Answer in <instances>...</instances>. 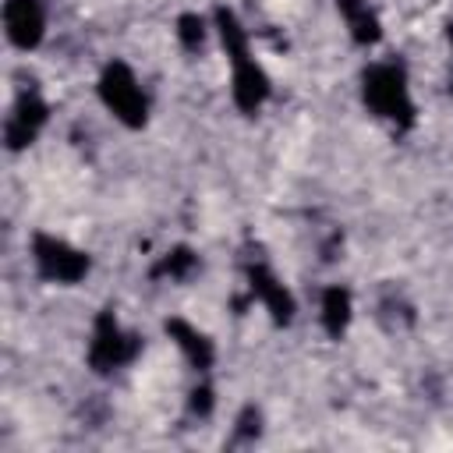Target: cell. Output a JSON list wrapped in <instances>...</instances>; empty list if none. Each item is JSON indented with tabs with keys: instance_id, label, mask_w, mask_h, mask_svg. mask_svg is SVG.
Here are the masks:
<instances>
[{
	"instance_id": "cell-1",
	"label": "cell",
	"mask_w": 453,
	"mask_h": 453,
	"mask_svg": "<svg viewBox=\"0 0 453 453\" xmlns=\"http://www.w3.org/2000/svg\"><path fill=\"white\" fill-rule=\"evenodd\" d=\"M212 32H216V39L226 53V64H230V103H234V110L244 113V117L262 113V106L273 96V78L258 64V57L251 53L248 28L241 25V18L230 7L219 4L212 11Z\"/></svg>"
},
{
	"instance_id": "cell-2",
	"label": "cell",
	"mask_w": 453,
	"mask_h": 453,
	"mask_svg": "<svg viewBox=\"0 0 453 453\" xmlns=\"http://www.w3.org/2000/svg\"><path fill=\"white\" fill-rule=\"evenodd\" d=\"M361 103L375 120L389 124L396 134H403L418 124L411 74L400 60H372L361 71Z\"/></svg>"
},
{
	"instance_id": "cell-3",
	"label": "cell",
	"mask_w": 453,
	"mask_h": 453,
	"mask_svg": "<svg viewBox=\"0 0 453 453\" xmlns=\"http://www.w3.org/2000/svg\"><path fill=\"white\" fill-rule=\"evenodd\" d=\"M96 96L103 103V110L127 131H142L149 124V92L142 85V78L134 74V67L120 57L106 60L99 78H96Z\"/></svg>"
},
{
	"instance_id": "cell-4",
	"label": "cell",
	"mask_w": 453,
	"mask_h": 453,
	"mask_svg": "<svg viewBox=\"0 0 453 453\" xmlns=\"http://www.w3.org/2000/svg\"><path fill=\"white\" fill-rule=\"evenodd\" d=\"M28 258L35 276L53 287H78L92 273V255L50 230H35L28 237Z\"/></svg>"
},
{
	"instance_id": "cell-5",
	"label": "cell",
	"mask_w": 453,
	"mask_h": 453,
	"mask_svg": "<svg viewBox=\"0 0 453 453\" xmlns=\"http://www.w3.org/2000/svg\"><path fill=\"white\" fill-rule=\"evenodd\" d=\"M142 336L134 329H127L113 308H103L92 319V333H88V347H85V361L96 375H113L120 368H127L138 354H142Z\"/></svg>"
},
{
	"instance_id": "cell-6",
	"label": "cell",
	"mask_w": 453,
	"mask_h": 453,
	"mask_svg": "<svg viewBox=\"0 0 453 453\" xmlns=\"http://www.w3.org/2000/svg\"><path fill=\"white\" fill-rule=\"evenodd\" d=\"M50 124V103L42 99L39 88H21L4 117V145L7 152H25L28 145H35V138L46 131Z\"/></svg>"
},
{
	"instance_id": "cell-7",
	"label": "cell",
	"mask_w": 453,
	"mask_h": 453,
	"mask_svg": "<svg viewBox=\"0 0 453 453\" xmlns=\"http://www.w3.org/2000/svg\"><path fill=\"white\" fill-rule=\"evenodd\" d=\"M0 25H4V39L21 50L32 53L42 46L46 28H50V4L46 0H4L0 11Z\"/></svg>"
},
{
	"instance_id": "cell-8",
	"label": "cell",
	"mask_w": 453,
	"mask_h": 453,
	"mask_svg": "<svg viewBox=\"0 0 453 453\" xmlns=\"http://www.w3.org/2000/svg\"><path fill=\"white\" fill-rule=\"evenodd\" d=\"M244 280H248V294H251V301L262 304V311L273 319V326H290V322H294V315H297V301H294L290 287H287L265 262H248Z\"/></svg>"
},
{
	"instance_id": "cell-9",
	"label": "cell",
	"mask_w": 453,
	"mask_h": 453,
	"mask_svg": "<svg viewBox=\"0 0 453 453\" xmlns=\"http://www.w3.org/2000/svg\"><path fill=\"white\" fill-rule=\"evenodd\" d=\"M163 329H166V336L173 340V347L180 350V357L188 361V368H191L195 375H205V372L216 365V343H212V336H209L205 329H198L195 322H188V319H180V315L166 319Z\"/></svg>"
},
{
	"instance_id": "cell-10",
	"label": "cell",
	"mask_w": 453,
	"mask_h": 453,
	"mask_svg": "<svg viewBox=\"0 0 453 453\" xmlns=\"http://www.w3.org/2000/svg\"><path fill=\"white\" fill-rule=\"evenodd\" d=\"M333 4H336V14L343 18V28L354 46L372 50L382 42V21L368 0H333Z\"/></svg>"
},
{
	"instance_id": "cell-11",
	"label": "cell",
	"mask_w": 453,
	"mask_h": 453,
	"mask_svg": "<svg viewBox=\"0 0 453 453\" xmlns=\"http://www.w3.org/2000/svg\"><path fill=\"white\" fill-rule=\"evenodd\" d=\"M354 322V297L343 283H329L319 294V326L329 340H343Z\"/></svg>"
},
{
	"instance_id": "cell-12",
	"label": "cell",
	"mask_w": 453,
	"mask_h": 453,
	"mask_svg": "<svg viewBox=\"0 0 453 453\" xmlns=\"http://www.w3.org/2000/svg\"><path fill=\"white\" fill-rule=\"evenodd\" d=\"M195 269H198V255L188 244H177V248H170V251H163L156 258L152 276L156 280H170V283H184V280L195 276Z\"/></svg>"
},
{
	"instance_id": "cell-13",
	"label": "cell",
	"mask_w": 453,
	"mask_h": 453,
	"mask_svg": "<svg viewBox=\"0 0 453 453\" xmlns=\"http://www.w3.org/2000/svg\"><path fill=\"white\" fill-rule=\"evenodd\" d=\"M173 32H177V42H180L184 53H198L209 42V35H212V18H205L198 11H184L177 18V28Z\"/></svg>"
},
{
	"instance_id": "cell-14",
	"label": "cell",
	"mask_w": 453,
	"mask_h": 453,
	"mask_svg": "<svg viewBox=\"0 0 453 453\" xmlns=\"http://www.w3.org/2000/svg\"><path fill=\"white\" fill-rule=\"evenodd\" d=\"M212 411H216V389H212V382L205 375H198V382L188 393V414L205 421V418H212Z\"/></svg>"
},
{
	"instance_id": "cell-15",
	"label": "cell",
	"mask_w": 453,
	"mask_h": 453,
	"mask_svg": "<svg viewBox=\"0 0 453 453\" xmlns=\"http://www.w3.org/2000/svg\"><path fill=\"white\" fill-rule=\"evenodd\" d=\"M258 432H262V411H258L255 403L241 407V414H237V421H234V435H237L241 442H251V439H258Z\"/></svg>"
},
{
	"instance_id": "cell-16",
	"label": "cell",
	"mask_w": 453,
	"mask_h": 453,
	"mask_svg": "<svg viewBox=\"0 0 453 453\" xmlns=\"http://www.w3.org/2000/svg\"><path fill=\"white\" fill-rule=\"evenodd\" d=\"M446 35H449V50H453V25H449V28H446Z\"/></svg>"
}]
</instances>
